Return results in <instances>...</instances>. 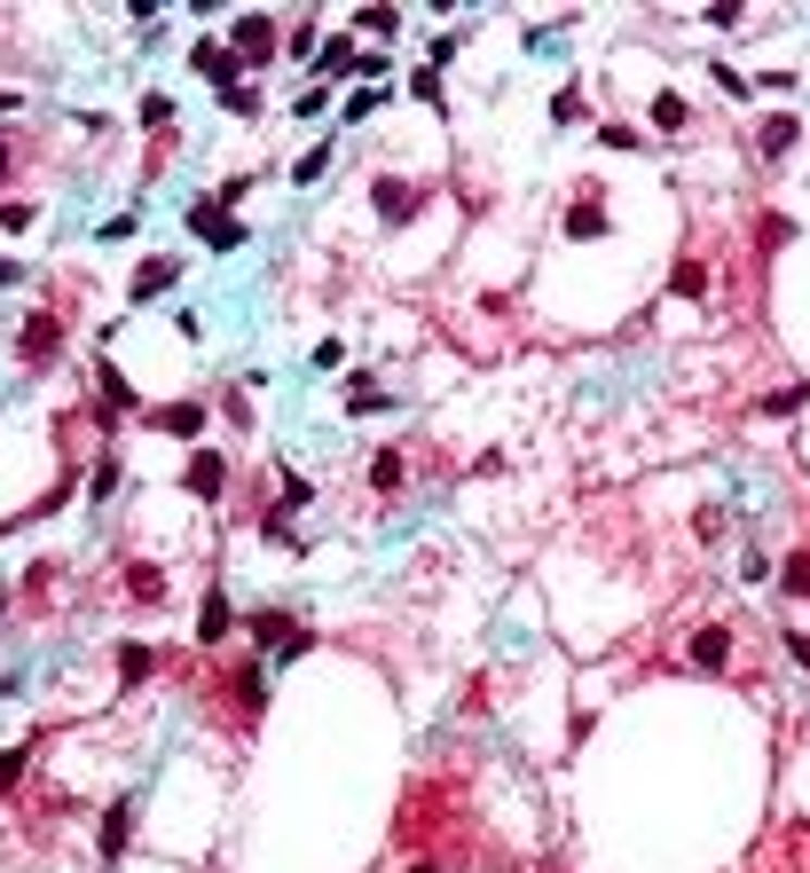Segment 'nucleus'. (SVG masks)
Listing matches in <instances>:
<instances>
[{
    "label": "nucleus",
    "mask_w": 810,
    "mask_h": 873,
    "mask_svg": "<svg viewBox=\"0 0 810 873\" xmlns=\"http://www.w3.org/2000/svg\"><path fill=\"white\" fill-rule=\"evenodd\" d=\"M197 700L221 716V732H252L267 716V661L260 653H228L205 669V685H197Z\"/></svg>",
    "instance_id": "f257e3e1"
},
{
    "label": "nucleus",
    "mask_w": 810,
    "mask_h": 873,
    "mask_svg": "<svg viewBox=\"0 0 810 873\" xmlns=\"http://www.w3.org/2000/svg\"><path fill=\"white\" fill-rule=\"evenodd\" d=\"M63 339H72V308H63V299H40V308H24V323H16V371H24V378L55 371Z\"/></svg>",
    "instance_id": "f03ea898"
},
{
    "label": "nucleus",
    "mask_w": 810,
    "mask_h": 873,
    "mask_svg": "<svg viewBox=\"0 0 810 873\" xmlns=\"http://www.w3.org/2000/svg\"><path fill=\"white\" fill-rule=\"evenodd\" d=\"M236 629H245V653H260V661H299V653L315 646V629L299 622V614H284V607H252Z\"/></svg>",
    "instance_id": "7ed1b4c3"
},
{
    "label": "nucleus",
    "mask_w": 810,
    "mask_h": 873,
    "mask_svg": "<svg viewBox=\"0 0 810 873\" xmlns=\"http://www.w3.org/2000/svg\"><path fill=\"white\" fill-rule=\"evenodd\" d=\"M228 55L245 63V79L267 72V63H284V16H260V9L228 16Z\"/></svg>",
    "instance_id": "20e7f679"
},
{
    "label": "nucleus",
    "mask_w": 810,
    "mask_h": 873,
    "mask_svg": "<svg viewBox=\"0 0 810 873\" xmlns=\"http://www.w3.org/2000/svg\"><path fill=\"white\" fill-rule=\"evenodd\" d=\"M182 228H189V237H205L213 252H236V245H245V221L221 213L213 197H189V205H182Z\"/></svg>",
    "instance_id": "39448f33"
},
{
    "label": "nucleus",
    "mask_w": 810,
    "mask_h": 873,
    "mask_svg": "<svg viewBox=\"0 0 810 873\" xmlns=\"http://www.w3.org/2000/svg\"><path fill=\"white\" fill-rule=\"evenodd\" d=\"M134 826H142V802H134V795H119L111 811H103V834H95V858H103V865H119V858H126V843H134Z\"/></svg>",
    "instance_id": "423d86ee"
},
{
    "label": "nucleus",
    "mask_w": 810,
    "mask_h": 873,
    "mask_svg": "<svg viewBox=\"0 0 810 873\" xmlns=\"http://www.w3.org/2000/svg\"><path fill=\"white\" fill-rule=\"evenodd\" d=\"M228 637H236V607H228V590H221V583H205V598H197V646L221 653Z\"/></svg>",
    "instance_id": "0eeeda50"
},
{
    "label": "nucleus",
    "mask_w": 810,
    "mask_h": 873,
    "mask_svg": "<svg viewBox=\"0 0 810 873\" xmlns=\"http://www.w3.org/2000/svg\"><path fill=\"white\" fill-rule=\"evenodd\" d=\"M182 488H189L197 503H221V488H228V457L197 441V449H189V464H182Z\"/></svg>",
    "instance_id": "6e6552de"
},
{
    "label": "nucleus",
    "mask_w": 810,
    "mask_h": 873,
    "mask_svg": "<svg viewBox=\"0 0 810 873\" xmlns=\"http://www.w3.org/2000/svg\"><path fill=\"white\" fill-rule=\"evenodd\" d=\"M150 433H165V441H189L197 449V433H205V401H158V410H142Z\"/></svg>",
    "instance_id": "1a4fd4ad"
},
{
    "label": "nucleus",
    "mask_w": 810,
    "mask_h": 873,
    "mask_svg": "<svg viewBox=\"0 0 810 873\" xmlns=\"http://www.w3.org/2000/svg\"><path fill=\"white\" fill-rule=\"evenodd\" d=\"M182 284V252H158V260H142L134 267V291H126V308H150V299H165Z\"/></svg>",
    "instance_id": "9d476101"
},
{
    "label": "nucleus",
    "mask_w": 810,
    "mask_h": 873,
    "mask_svg": "<svg viewBox=\"0 0 810 873\" xmlns=\"http://www.w3.org/2000/svg\"><path fill=\"white\" fill-rule=\"evenodd\" d=\"M119 590L134 607H165V566L158 559H119Z\"/></svg>",
    "instance_id": "9b49d317"
},
{
    "label": "nucleus",
    "mask_w": 810,
    "mask_h": 873,
    "mask_svg": "<svg viewBox=\"0 0 810 873\" xmlns=\"http://www.w3.org/2000/svg\"><path fill=\"white\" fill-rule=\"evenodd\" d=\"M370 205H378V221H410V213L425 205V189L394 182V174H370Z\"/></svg>",
    "instance_id": "f8f14e48"
},
{
    "label": "nucleus",
    "mask_w": 810,
    "mask_h": 873,
    "mask_svg": "<svg viewBox=\"0 0 810 873\" xmlns=\"http://www.w3.org/2000/svg\"><path fill=\"white\" fill-rule=\"evenodd\" d=\"M189 72L213 79V87H236V79H245V63L228 55V40H197V48H189Z\"/></svg>",
    "instance_id": "ddd939ff"
},
{
    "label": "nucleus",
    "mask_w": 810,
    "mask_h": 873,
    "mask_svg": "<svg viewBox=\"0 0 810 873\" xmlns=\"http://www.w3.org/2000/svg\"><path fill=\"white\" fill-rule=\"evenodd\" d=\"M685 653H693V669H732V629L724 622H700Z\"/></svg>",
    "instance_id": "4468645a"
},
{
    "label": "nucleus",
    "mask_w": 810,
    "mask_h": 873,
    "mask_svg": "<svg viewBox=\"0 0 810 873\" xmlns=\"http://www.w3.org/2000/svg\"><path fill=\"white\" fill-rule=\"evenodd\" d=\"M795 142H802V119H795V111H771V119L756 126V150H763V158H787Z\"/></svg>",
    "instance_id": "2eb2a0df"
},
{
    "label": "nucleus",
    "mask_w": 810,
    "mask_h": 873,
    "mask_svg": "<svg viewBox=\"0 0 810 873\" xmlns=\"http://www.w3.org/2000/svg\"><path fill=\"white\" fill-rule=\"evenodd\" d=\"M669 299H693V308L708 299V260L700 252H677V267H669Z\"/></svg>",
    "instance_id": "dca6fc26"
},
{
    "label": "nucleus",
    "mask_w": 810,
    "mask_h": 873,
    "mask_svg": "<svg viewBox=\"0 0 810 873\" xmlns=\"http://www.w3.org/2000/svg\"><path fill=\"white\" fill-rule=\"evenodd\" d=\"M362 481H370V496H401V481H410V464H401V449H378L362 464Z\"/></svg>",
    "instance_id": "f3484780"
},
{
    "label": "nucleus",
    "mask_w": 810,
    "mask_h": 873,
    "mask_svg": "<svg viewBox=\"0 0 810 873\" xmlns=\"http://www.w3.org/2000/svg\"><path fill=\"white\" fill-rule=\"evenodd\" d=\"M566 237H583V245L606 237V205H598V189H583L575 205H566Z\"/></svg>",
    "instance_id": "a211bd4d"
},
{
    "label": "nucleus",
    "mask_w": 810,
    "mask_h": 873,
    "mask_svg": "<svg viewBox=\"0 0 810 873\" xmlns=\"http://www.w3.org/2000/svg\"><path fill=\"white\" fill-rule=\"evenodd\" d=\"M315 503V488H308V473H291V464H276V520H291V512H308Z\"/></svg>",
    "instance_id": "6ab92c4d"
},
{
    "label": "nucleus",
    "mask_w": 810,
    "mask_h": 873,
    "mask_svg": "<svg viewBox=\"0 0 810 873\" xmlns=\"http://www.w3.org/2000/svg\"><path fill=\"white\" fill-rule=\"evenodd\" d=\"M158 677V646H119V685L134 693V685H150Z\"/></svg>",
    "instance_id": "aec40b11"
},
{
    "label": "nucleus",
    "mask_w": 810,
    "mask_h": 873,
    "mask_svg": "<svg viewBox=\"0 0 810 873\" xmlns=\"http://www.w3.org/2000/svg\"><path fill=\"white\" fill-rule=\"evenodd\" d=\"M653 126H661V134H685V126H693V103H685L677 87H661V95H653Z\"/></svg>",
    "instance_id": "412c9836"
},
{
    "label": "nucleus",
    "mask_w": 810,
    "mask_h": 873,
    "mask_svg": "<svg viewBox=\"0 0 810 873\" xmlns=\"http://www.w3.org/2000/svg\"><path fill=\"white\" fill-rule=\"evenodd\" d=\"M370 410H386V386L370 378V371H354L347 378V417H370Z\"/></svg>",
    "instance_id": "4be33fe9"
},
{
    "label": "nucleus",
    "mask_w": 810,
    "mask_h": 873,
    "mask_svg": "<svg viewBox=\"0 0 810 873\" xmlns=\"http://www.w3.org/2000/svg\"><path fill=\"white\" fill-rule=\"evenodd\" d=\"M771 575H780V590H787V598H802V607H810V544H802V551H787V566H771Z\"/></svg>",
    "instance_id": "5701e85b"
},
{
    "label": "nucleus",
    "mask_w": 810,
    "mask_h": 873,
    "mask_svg": "<svg viewBox=\"0 0 810 873\" xmlns=\"http://www.w3.org/2000/svg\"><path fill=\"white\" fill-rule=\"evenodd\" d=\"M551 119H559V126H583V119H590V95H583L575 79H566V87L551 95Z\"/></svg>",
    "instance_id": "b1692460"
},
{
    "label": "nucleus",
    "mask_w": 810,
    "mask_h": 873,
    "mask_svg": "<svg viewBox=\"0 0 810 873\" xmlns=\"http://www.w3.org/2000/svg\"><path fill=\"white\" fill-rule=\"evenodd\" d=\"M221 111H228V119H260V79H236V87H221Z\"/></svg>",
    "instance_id": "393cba45"
},
{
    "label": "nucleus",
    "mask_w": 810,
    "mask_h": 873,
    "mask_svg": "<svg viewBox=\"0 0 810 873\" xmlns=\"http://www.w3.org/2000/svg\"><path fill=\"white\" fill-rule=\"evenodd\" d=\"M119 481H126V464L103 449V457H95V481H87V496H95V503H111V496H119Z\"/></svg>",
    "instance_id": "a878e982"
},
{
    "label": "nucleus",
    "mask_w": 810,
    "mask_h": 873,
    "mask_svg": "<svg viewBox=\"0 0 810 873\" xmlns=\"http://www.w3.org/2000/svg\"><path fill=\"white\" fill-rule=\"evenodd\" d=\"M134 126H150V134H174V95H142V119Z\"/></svg>",
    "instance_id": "bb28decb"
},
{
    "label": "nucleus",
    "mask_w": 810,
    "mask_h": 873,
    "mask_svg": "<svg viewBox=\"0 0 810 873\" xmlns=\"http://www.w3.org/2000/svg\"><path fill=\"white\" fill-rule=\"evenodd\" d=\"M323 174H331V142H315L308 158H299V165H291V182H299V189H315Z\"/></svg>",
    "instance_id": "cd10ccee"
},
{
    "label": "nucleus",
    "mask_w": 810,
    "mask_h": 873,
    "mask_svg": "<svg viewBox=\"0 0 810 873\" xmlns=\"http://www.w3.org/2000/svg\"><path fill=\"white\" fill-rule=\"evenodd\" d=\"M16 158H24V134H16V126H0V189L16 182Z\"/></svg>",
    "instance_id": "c85d7f7f"
},
{
    "label": "nucleus",
    "mask_w": 810,
    "mask_h": 873,
    "mask_svg": "<svg viewBox=\"0 0 810 873\" xmlns=\"http://www.w3.org/2000/svg\"><path fill=\"white\" fill-rule=\"evenodd\" d=\"M756 237H763V252H780V245H795V221H787V213H763Z\"/></svg>",
    "instance_id": "c756f323"
},
{
    "label": "nucleus",
    "mask_w": 810,
    "mask_h": 873,
    "mask_svg": "<svg viewBox=\"0 0 810 873\" xmlns=\"http://www.w3.org/2000/svg\"><path fill=\"white\" fill-rule=\"evenodd\" d=\"M284 55H291V63H315V24H308V16H299V24H291V40H284Z\"/></svg>",
    "instance_id": "7c9ffc66"
},
{
    "label": "nucleus",
    "mask_w": 810,
    "mask_h": 873,
    "mask_svg": "<svg viewBox=\"0 0 810 873\" xmlns=\"http://www.w3.org/2000/svg\"><path fill=\"white\" fill-rule=\"evenodd\" d=\"M315 63H323L331 79H339V72H354V40H323V55H315Z\"/></svg>",
    "instance_id": "2f4dec72"
},
{
    "label": "nucleus",
    "mask_w": 810,
    "mask_h": 873,
    "mask_svg": "<svg viewBox=\"0 0 810 873\" xmlns=\"http://www.w3.org/2000/svg\"><path fill=\"white\" fill-rule=\"evenodd\" d=\"M410 95H418V103H441L449 87H441V72H433V63H418V72H410Z\"/></svg>",
    "instance_id": "473e14b6"
},
{
    "label": "nucleus",
    "mask_w": 810,
    "mask_h": 873,
    "mask_svg": "<svg viewBox=\"0 0 810 873\" xmlns=\"http://www.w3.org/2000/svg\"><path fill=\"white\" fill-rule=\"evenodd\" d=\"M245 197H252V174H228V182L213 189V205H221V213H236V205H245Z\"/></svg>",
    "instance_id": "72a5a7b5"
},
{
    "label": "nucleus",
    "mask_w": 810,
    "mask_h": 873,
    "mask_svg": "<svg viewBox=\"0 0 810 873\" xmlns=\"http://www.w3.org/2000/svg\"><path fill=\"white\" fill-rule=\"evenodd\" d=\"M802 401H810V386H780V394H763V410H771V417H795Z\"/></svg>",
    "instance_id": "f704fd0d"
},
{
    "label": "nucleus",
    "mask_w": 810,
    "mask_h": 873,
    "mask_svg": "<svg viewBox=\"0 0 810 873\" xmlns=\"http://www.w3.org/2000/svg\"><path fill=\"white\" fill-rule=\"evenodd\" d=\"M40 221V205H32V197H9V205H0V228H32Z\"/></svg>",
    "instance_id": "c9c22d12"
},
{
    "label": "nucleus",
    "mask_w": 810,
    "mask_h": 873,
    "mask_svg": "<svg viewBox=\"0 0 810 873\" xmlns=\"http://www.w3.org/2000/svg\"><path fill=\"white\" fill-rule=\"evenodd\" d=\"M394 24H401L394 9H354V32H378V40H386V32H394Z\"/></svg>",
    "instance_id": "e433bc0d"
},
{
    "label": "nucleus",
    "mask_w": 810,
    "mask_h": 873,
    "mask_svg": "<svg viewBox=\"0 0 810 873\" xmlns=\"http://www.w3.org/2000/svg\"><path fill=\"white\" fill-rule=\"evenodd\" d=\"M598 142H606V150H637V126H622V119H606V126H598Z\"/></svg>",
    "instance_id": "4c0bfd02"
},
{
    "label": "nucleus",
    "mask_w": 810,
    "mask_h": 873,
    "mask_svg": "<svg viewBox=\"0 0 810 873\" xmlns=\"http://www.w3.org/2000/svg\"><path fill=\"white\" fill-rule=\"evenodd\" d=\"M323 111H331V87H308V95L291 103V119H323Z\"/></svg>",
    "instance_id": "58836bf2"
},
{
    "label": "nucleus",
    "mask_w": 810,
    "mask_h": 873,
    "mask_svg": "<svg viewBox=\"0 0 810 873\" xmlns=\"http://www.w3.org/2000/svg\"><path fill=\"white\" fill-rule=\"evenodd\" d=\"M354 72H362V79H386V72H394V55H378V48L362 55V48H354Z\"/></svg>",
    "instance_id": "ea45409f"
},
{
    "label": "nucleus",
    "mask_w": 810,
    "mask_h": 873,
    "mask_svg": "<svg viewBox=\"0 0 810 873\" xmlns=\"http://www.w3.org/2000/svg\"><path fill=\"white\" fill-rule=\"evenodd\" d=\"M787 653H795V661L810 669V629H787Z\"/></svg>",
    "instance_id": "a19ab883"
},
{
    "label": "nucleus",
    "mask_w": 810,
    "mask_h": 873,
    "mask_svg": "<svg viewBox=\"0 0 810 873\" xmlns=\"http://www.w3.org/2000/svg\"><path fill=\"white\" fill-rule=\"evenodd\" d=\"M9 284H24V260H0V291H9Z\"/></svg>",
    "instance_id": "79ce46f5"
},
{
    "label": "nucleus",
    "mask_w": 810,
    "mask_h": 873,
    "mask_svg": "<svg viewBox=\"0 0 810 873\" xmlns=\"http://www.w3.org/2000/svg\"><path fill=\"white\" fill-rule=\"evenodd\" d=\"M410 873H441V858H418V865H410Z\"/></svg>",
    "instance_id": "37998d69"
},
{
    "label": "nucleus",
    "mask_w": 810,
    "mask_h": 873,
    "mask_svg": "<svg viewBox=\"0 0 810 873\" xmlns=\"http://www.w3.org/2000/svg\"><path fill=\"white\" fill-rule=\"evenodd\" d=\"M9 607H16V598H9V590H0V622H9Z\"/></svg>",
    "instance_id": "c03bdc74"
}]
</instances>
